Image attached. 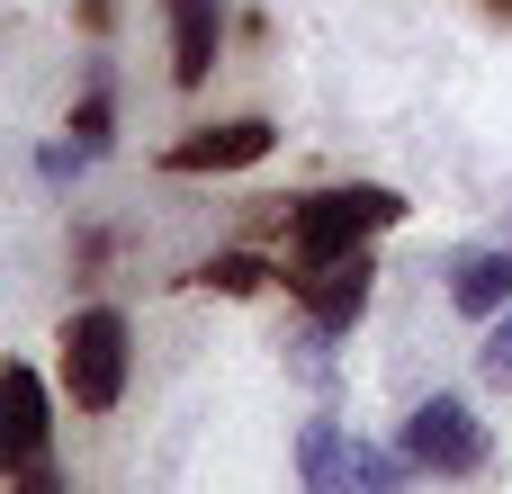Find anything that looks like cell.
Returning a JSON list of instances; mask_svg holds the SVG:
<instances>
[{
	"label": "cell",
	"instance_id": "obj_1",
	"mask_svg": "<svg viewBox=\"0 0 512 494\" xmlns=\"http://www.w3.org/2000/svg\"><path fill=\"white\" fill-rule=\"evenodd\" d=\"M405 216H414V207H405V189H387V180H333V189H306V198L279 207V225H288L279 270H315V261L369 252V243L396 234Z\"/></svg>",
	"mask_w": 512,
	"mask_h": 494
},
{
	"label": "cell",
	"instance_id": "obj_2",
	"mask_svg": "<svg viewBox=\"0 0 512 494\" xmlns=\"http://www.w3.org/2000/svg\"><path fill=\"white\" fill-rule=\"evenodd\" d=\"M126 378H135V324L117 306H72L63 333H54V387L72 414H117L126 405Z\"/></svg>",
	"mask_w": 512,
	"mask_h": 494
},
{
	"label": "cell",
	"instance_id": "obj_3",
	"mask_svg": "<svg viewBox=\"0 0 512 494\" xmlns=\"http://www.w3.org/2000/svg\"><path fill=\"white\" fill-rule=\"evenodd\" d=\"M0 405H9V423H0V477L18 494H63V468H54V396H45V378L27 360L0 369Z\"/></svg>",
	"mask_w": 512,
	"mask_h": 494
},
{
	"label": "cell",
	"instance_id": "obj_4",
	"mask_svg": "<svg viewBox=\"0 0 512 494\" xmlns=\"http://www.w3.org/2000/svg\"><path fill=\"white\" fill-rule=\"evenodd\" d=\"M405 477H423L405 450H369V441H351L342 423H306V432H297V486H315V494H342V486L396 494Z\"/></svg>",
	"mask_w": 512,
	"mask_h": 494
},
{
	"label": "cell",
	"instance_id": "obj_5",
	"mask_svg": "<svg viewBox=\"0 0 512 494\" xmlns=\"http://www.w3.org/2000/svg\"><path fill=\"white\" fill-rule=\"evenodd\" d=\"M279 153V126L252 108V117H216V126H189V135H171L162 153H153V171L162 180H225V171H252V162H270Z\"/></svg>",
	"mask_w": 512,
	"mask_h": 494
},
{
	"label": "cell",
	"instance_id": "obj_6",
	"mask_svg": "<svg viewBox=\"0 0 512 494\" xmlns=\"http://www.w3.org/2000/svg\"><path fill=\"white\" fill-rule=\"evenodd\" d=\"M405 459H414L423 477H477V468H486V423H477V405H468V396H423V405L405 414Z\"/></svg>",
	"mask_w": 512,
	"mask_h": 494
},
{
	"label": "cell",
	"instance_id": "obj_7",
	"mask_svg": "<svg viewBox=\"0 0 512 494\" xmlns=\"http://www.w3.org/2000/svg\"><path fill=\"white\" fill-rule=\"evenodd\" d=\"M279 288L297 297L306 324L351 333L369 315V297H378V252H342V261H315V270H279Z\"/></svg>",
	"mask_w": 512,
	"mask_h": 494
},
{
	"label": "cell",
	"instance_id": "obj_8",
	"mask_svg": "<svg viewBox=\"0 0 512 494\" xmlns=\"http://www.w3.org/2000/svg\"><path fill=\"white\" fill-rule=\"evenodd\" d=\"M171 27V90H207L225 63V0H162Z\"/></svg>",
	"mask_w": 512,
	"mask_h": 494
},
{
	"label": "cell",
	"instance_id": "obj_9",
	"mask_svg": "<svg viewBox=\"0 0 512 494\" xmlns=\"http://www.w3.org/2000/svg\"><path fill=\"white\" fill-rule=\"evenodd\" d=\"M450 306L468 324H495L512 306V243H486V252H459L450 261Z\"/></svg>",
	"mask_w": 512,
	"mask_h": 494
},
{
	"label": "cell",
	"instance_id": "obj_10",
	"mask_svg": "<svg viewBox=\"0 0 512 494\" xmlns=\"http://www.w3.org/2000/svg\"><path fill=\"white\" fill-rule=\"evenodd\" d=\"M279 279V261L270 252H252V243H234V252H207L198 270H189V288H207V297H261Z\"/></svg>",
	"mask_w": 512,
	"mask_h": 494
},
{
	"label": "cell",
	"instance_id": "obj_11",
	"mask_svg": "<svg viewBox=\"0 0 512 494\" xmlns=\"http://www.w3.org/2000/svg\"><path fill=\"white\" fill-rule=\"evenodd\" d=\"M63 135H81L90 153H108L117 144V99H108V63H90V81H81V99H72V126Z\"/></svg>",
	"mask_w": 512,
	"mask_h": 494
},
{
	"label": "cell",
	"instance_id": "obj_12",
	"mask_svg": "<svg viewBox=\"0 0 512 494\" xmlns=\"http://www.w3.org/2000/svg\"><path fill=\"white\" fill-rule=\"evenodd\" d=\"M477 378L486 387H512V306L486 324V342H477Z\"/></svg>",
	"mask_w": 512,
	"mask_h": 494
},
{
	"label": "cell",
	"instance_id": "obj_13",
	"mask_svg": "<svg viewBox=\"0 0 512 494\" xmlns=\"http://www.w3.org/2000/svg\"><path fill=\"white\" fill-rule=\"evenodd\" d=\"M90 162H99V153H90V144H81V135H72V144H45V153H36V171H45V180H54V189H72V180H81V171H90Z\"/></svg>",
	"mask_w": 512,
	"mask_h": 494
},
{
	"label": "cell",
	"instance_id": "obj_14",
	"mask_svg": "<svg viewBox=\"0 0 512 494\" xmlns=\"http://www.w3.org/2000/svg\"><path fill=\"white\" fill-rule=\"evenodd\" d=\"M72 27H81L90 45H108V36H117V0H72Z\"/></svg>",
	"mask_w": 512,
	"mask_h": 494
},
{
	"label": "cell",
	"instance_id": "obj_15",
	"mask_svg": "<svg viewBox=\"0 0 512 494\" xmlns=\"http://www.w3.org/2000/svg\"><path fill=\"white\" fill-rule=\"evenodd\" d=\"M486 18H495V27H512V0H486Z\"/></svg>",
	"mask_w": 512,
	"mask_h": 494
}]
</instances>
